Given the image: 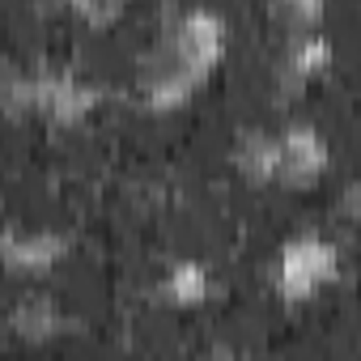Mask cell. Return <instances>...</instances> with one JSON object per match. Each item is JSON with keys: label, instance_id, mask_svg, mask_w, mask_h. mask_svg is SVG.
I'll return each instance as SVG.
<instances>
[{"label": "cell", "instance_id": "obj_1", "mask_svg": "<svg viewBox=\"0 0 361 361\" xmlns=\"http://www.w3.org/2000/svg\"><path fill=\"white\" fill-rule=\"evenodd\" d=\"M77 9H85V13H94V18H106V13H115L123 0H73Z\"/></svg>", "mask_w": 361, "mask_h": 361}]
</instances>
